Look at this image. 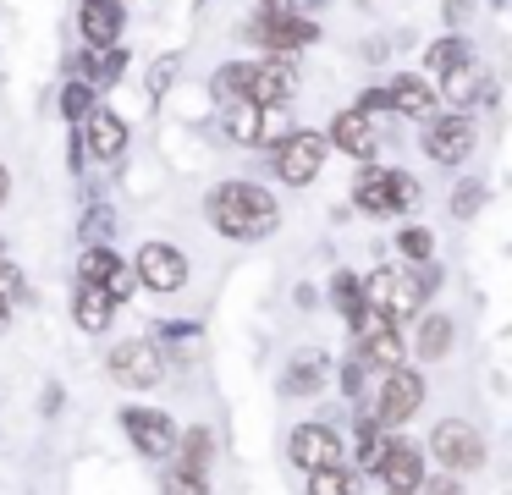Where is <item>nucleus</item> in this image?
I'll return each mask as SVG.
<instances>
[{
  "label": "nucleus",
  "instance_id": "nucleus-10",
  "mask_svg": "<svg viewBox=\"0 0 512 495\" xmlns=\"http://www.w3.org/2000/svg\"><path fill=\"white\" fill-rule=\"evenodd\" d=\"M111 374H116V385L149 391V385H160V374H166V352H160L155 341H122V347L111 352Z\"/></svg>",
  "mask_w": 512,
  "mask_h": 495
},
{
  "label": "nucleus",
  "instance_id": "nucleus-35",
  "mask_svg": "<svg viewBox=\"0 0 512 495\" xmlns=\"http://www.w3.org/2000/svg\"><path fill=\"white\" fill-rule=\"evenodd\" d=\"M479 193H485L479 182H463V187H457V198H452V215H474V209H479Z\"/></svg>",
  "mask_w": 512,
  "mask_h": 495
},
{
  "label": "nucleus",
  "instance_id": "nucleus-25",
  "mask_svg": "<svg viewBox=\"0 0 512 495\" xmlns=\"http://www.w3.org/2000/svg\"><path fill=\"white\" fill-rule=\"evenodd\" d=\"M446 352H452V319H446V314H424V325H419V358L435 363V358H446Z\"/></svg>",
  "mask_w": 512,
  "mask_h": 495
},
{
  "label": "nucleus",
  "instance_id": "nucleus-3",
  "mask_svg": "<svg viewBox=\"0 0 512 495\" xmlns=\"http://www.w3.org/2000/svg\"><path fill=\"white\" fill-rule=\"evenodd\" d=\"M292 132L287 105H226V138L243 143V149H276L281 138Z\"/></svg>",
  "mask_w": 512,
  "mask_h": 495
},
{
  "label": "nucleus",
  "instance_id": "nucleus-9",
  "mask_svg": "<svg viewBox=\"0 0 512 495\" xmlns=\"http://www.w3.org/2000/svg\"><path fill=\"white\" fill-rule=\"evenodd\" d=\"M248 39L276 50V55H292V50L320 39V28H314L309 17H292V11H259V17L248 22Z\"/></svg>",
  "mask_w": 512,
  "mask_h": 495
},
{
  "label": "nucleus",
  "instance_id": "nucleus-38",
  "mask_svg": "<svg viewBox=\"0 0 512 495\" xmlns=\"http://www.w3.org/2000/svg\"><path fill=\"white\" fill-rule=\"evenodd\" d=\"M6 193H12V176H6V165H0V204H6Z\"/></svg>",
  "mask_w": 512,
  "mask_h": 495
},
{
  "label": "nucleus",
  "instance_id": "nucleus-4",
  "mask_svg": "<svg viewBox=\"0 0 512 495\" xmlns=\"http://www.w3.org/2000/svg\"><path fill=\"white\" fill-rule=\"evenodd\" d=\"M430 457L446 473H474V468H485V435L468 418H441L430 429Z\"/></svg>",
  "mask_w": 512,
  "mask_h": 495
},
{
  "label": "nucleus",
  "instance_id": "nucleus-15",
  "mask_svg": "<svg viewBox=\"0 0 512 495\" xmlns=\"http://www.w3.org/2000/svg\"><path fill=\"white\" fill-rule=\"evenodd\" d=\"M375 473L386 479V490H419L424 484V451L413 446V440L386 435V446H380V457H375Z\"/></svg>",
  "mask_w": 512,
  "mask_h": 495
},
{
  "label": "nucleus",
  "instance_id": "nucleus-6",
  "mask_svg": "<svg viewBox=\"0 0 512 495\" xmlns=\"http://www.w3.org/2000/svg\"><path fill=\"white\" fill-rule=\"evenodd\" d=\"M419 407H424V374L419 369H386L380 385H375V407H369V418L386 424V429H397V424H408Z\"/></svg>",
  "mask_w": 512,
  "mask_h": 495
},
{
  "label": "nucleus",
  "instance_id": "nucleus-24",
  "mask_svg": "<svg viewBox=\"0 0 512 495\" xmlns=\"http://www.w3.org/2000/svg\"><path fill=\"white\" fill-rule=\"evenodd\" d=\"M446 99H452V105H468V94H479V88H485V77H479V61L474 55H463V61L457 66H446Z\"/></svg>",
  "mask_w": 512,
  "mask_h": 495
},
{
  "label": "nucleus",
  "instance_id": "nucleus-17",
  "mask_svg": "<svg viewBox=\"0 0 512 495\" xmlns=\"http://www.w3.org/2000/svg\"><path fill=\"white\" fill-rule=\"evenodd\" d=\"M298 94V72L287 61H248V105H287Z\"/></svg>",
  "mask_w": 512,
  "mask_h": 495
},
{
  "label": "nucleus",
  "instance_id": "nucleus-20",
  "mask_svg": "<svg viewBox=\"0 0 512 495\" xmlns=\"http://www.w3.org/2000/svg\"><path fill=\"white\" fill-rule=\"evenodd\" d=\"M325 385H331V358H325L320 347L292 352V363H287V391H292V396H314V391H325Z\"/></svg>",
  "mask_w": 512,
  "mask_h": 495
},
{
  "label": "nucleus",
  "instance_id": "nucleus-36",
  "mask_svg": "<svg viewBox=\"0 0 512 495\" xmlns=\"http://www.w3.org/2000/svg\"><path fill=\"white\" fill-rule=\"evenodd\" d=\"M430 495H463V490H457V479H430Z\"/></svg>",
  "mask_w": 512,
  "mask_h": 495
},
{
  "label": "nucleus",
  "instance_id": "nucleus-31",
  "mask_svg": "<svg viewBox=\"0 0 512 495\" xmlns=\"http://www.w3.org/2000/svg\"><path fill=\"white\" fill-rule=\"evenodd\" d=\"M397 248L402 253H408V259H430V253H435V237H430V226H402L397 231Z\"/></svg>",
  "mask_w": 512,
  "mask_h": 495
},
{
  "label": "nucleus",
  "instance_id": "nucleus-11",
  "mask_svg": "<svg viewBox=\"0 0 512 495\" xmlns=\"http://www.w3.org/2000/svg\"><path fill=\"white\" fill-rule=\"evenodd\" d=\"M122 429L144 457H171V446H177V424L160 407H122Z\"/></svg>",
  "mask_w": 512,
  "mask_h": 495
},
{
  "label": "nucleus",
  "instance_id": "nucleus-1",
  "mask_svg": "<svg viewBox=\"0 0 512 495\" xmlns=\"http://www.w3.org/2000/svg\"><path fill=\"white\" fill-rule=\"evenodd\" d=\"M210 220H215V231L232 237V242H259V237L276 231L281 209L259 182H221L210 198Z\"/></svg>",
  "mask_w": 512,
  "mask_h": 495
},
{
  "label": "nucleus",
  "instance_id": "nucleus-5",
  "mask_svg": "<svg viewBox=\"0 0 512 495\" xmlns=\"http://www.w3.org/2000/svg\"><path fill=\"white\" fill-rule=\"evenodd\" d=\"M364 286V308H375L380 319H386V325H402V319H413L419 314V281H413V275H402V270H386V264H380L375 275H369V281H358Z\"/></svg>",
  "mask_w": 512,
  "mask_h": 495
},
{
  "label": "nucleus",
  "instance_id": "nucleus-32",
  "mask_svg": "<svg viewBox=\"0 0 512 495\" xmlns=\"http://www.w3.org/2000/svg\"><path fill=\"white\" fill-rule=\"evenodd\" d=\"M160 490H166V495H210V479H204V473H182V468H171L166 479H160Z\"/></svg>",
  "mask_w": 512,
  "mask_h": 495
},
{
  "label": "nucleus",
  "instance_id": "nucleus-18",
  "mask_svg": "<svg viewBox=\"0 0 512 495\" xmlns=\"http://www.w3.org/2000/svg\"><path fill=\"white\" fill-rule=\"evenodd\" d=\"M441 99H435V88L424 83V77H413V72H402V77H391L386 83V110H402L408 121H430V116H441Z\"/></svg>",
  "mask_w": 512,
  "mask_h": 495
},
{
  "label": "nucleus",
  "instance_id": "nucleus-2",
  "mask_svg": "<svg viewBox=\"0 0 512 495\" xmlns=\"http://www.w3.org/2000/svg\"><path fill=\"white\" fill-rule=\"evenodd\" d=\"M353 204L364 215H402V209L419 204V182L408 171H391V165H369L353 187Z\"/></svg>",
  "mask_w": 512,
  "mask_h": 495
},
{
  "label": "nucleus",
  "instance_id": "nucleus-39",
  "mask_svg": "<svg viewBox=\"0 0 512 495\" xmlns=\"http://www.w3.org/2000/svg\"><path fill=\"white\" fill-rule=\"evenodd\" d=\"M391 495H413V490H391Z\"/></svg>",
  "mask_w": 512,
  "mask_h": 495
},
{
  "label": "nucleus",
  "instance_id": "nucleus-14",
  "mask_svg": "<svg viewBox=\"0 0 512 495\" xmlns=\"http://www.w3.org/2000/svg\"><path fill=\"white\" fill-rule=\"evenodd\" d=\"M325 143H331V149H342V154H353V160H369V154L380 149V121L369 116V110L347 105L342 116L331 121V132H325Z\"/></svg>",
  "mask_w": 512,
  "mask_h": 495
},
{
  "label": "nucleus",
  "instance_id": "nucleus-13",
  "mask_svg": "<svg viewBox=\"0 0 512 495\" xmlns=\"http://www.w3.org/2000/svg\"><path fill=\"white\" fill-rule=\"evenodd\" d=\"M424 149H430L435 165L468 160V149H474V121L468 116H430L424 121Z\"/></svg>",
  "mask_w": 512,
  "mask_h": 495
},
{
  "label": "nucleus",
  "instance_id": "nucleus-34",
  "mask_svg": "<svg viewBox=\"0 0 512 495\" xmlns=\"http://www.w3.org/2000/svg\"><path fill=\"white\" fill-rule=\"evenodd\" d=\"M17 297H23V270H17V264H6V259H0V303L12 308Z\"/></svg>",
  "mask_w": 512,
  "mask_h": 495
},
{
  "label": "nucleus",
  "instance_id": "nucleus-30",
  "mask_svg": "<svg viewBox=\"0 0 512 495\" xmlns=\"http://www.w3.org/2000/svg\"><path fill=\"white\" fill-rule=\"evenodd\" d=\"M463 55H468L463 39H435L430 50H424V66H430V72H446V66H457Z\"/></svg>",
  "mask_w": 512,
  "mask_h": 495
},
{
  "label": "nucleus",
  "instance_id": "nucleus-16",
  "mask_svg": "<svg viewBox=\"0 0 512 495\" xmlns=\"http://www.w3.org/2000/svg\"><path fill=\"white\" fill-rule=\"evenodd\" d=\"M78 28H83V44H89V50H116V44H122V28H127V6L122 0H83Z\"/></svg>",
  "mask_w": 512,
  "mask_h": 495
},
{
  "label": "nucleus",
  "instance_id": "nucleus-33",
  "mask_svg": "<svg viewBox=\"0 0 512 495\" xmlns=\"http://www.w3.org/2000/svg\"><path fill=\"white\" fill-rule=\"evenodd\" d=\"M89 110H94L89 83H67V88H61V116H67V121H83Z\"/></svg>",
  "mask_w": 512,
  "mask_h": 495
},
{
  "label": "nucleus",
  "instance_id": "nucleus-21",
  "mask_svg": "<svg viewBox=\"0 0 512 495\" xmlns=\"http://www.w3.org/2000/svg\"><path fill=\"white\" fill-rule=\"evenodd\" d=\"M111 314H116V303L105 297V286L78 281V292H72V319H78L83 330H105V325H111Z\"/></svg>",
  "mask_w": 512,
  "mask_h": 495
},
{
  "label": "nucleus",
  "instance_id": "nucleus-7",
  "mask_svg": "<svg viewBox=\"0 0 512 495\" xmlns=\"http://www.w3.org/2000/svg\"><path fill=\"white\" fill-rule=\"evenodd\" d=\"M325 154H331L325 132H303V127H292L287 138L276 143V176H281L287 187H309L314 176H320Z\"/></svg>",
  "mask_w": 512,
  "mask_h": 495
},
{
  "label": "nucleus",
  "instance_id": "nucleus-27",
  "mask_svg": "<svg viewBox=\"0 0 512 495\" xmlns=\"http://www.w3.org/2000/svg\"><path fill=\"white\" fill-rule=\"evenodd\" d=\"M215 99H221V110L226 105H243V99H248V61H232V66L215 72Z\"/></svg>",
  "mask_w": 512,
  "mask_h": 495
},
{
  "label": "nucleus",
  "instance_id": "nucleus-19",
  "mask_svg": "<svg viewBox=\"0 0 512 495\" xmlns=\"http://www.w3.org/2000/svg\"><path fill=\"white\" fill-rule=\"evenodd\" d=\"M83 121H89V138L83 143L94 149V160H122L127 154V121L116 116V110H100V105H94Z\"/></svg>",
  "mask_w": 512,
  "mask_h": 495
},
{
  "label": "nucleus",
  "instance_id": "nucleus-28",
  "mask_svg": "<svg viewBox=\"0 0 512 495\" xmlns=\"http://www.w3.org/2000/svg\"><path fill=\"white\" fill-rule=\"evenodd\" d=\"M309 495H353V473L336 462V468H314L309 473Z\"/></svg>",
  "mask_w": 512,
  "mask_h": 495
},
{
  "label": "nucleus",
  "instance_id": "nucleus-12",
  "mask_svg": "<svg viewBox=\"0 0 512 495\" xmlns=\"http://www.w3.org/2000/svg\"><path fill=\"white\" fill-rule=\"evenodd\" d=\"M287 457L298 462L303 473L336 468V462H342V435H336L331 424H298V429H292V440H287Z\"/></svg>",
  "mask_w": 512,
  "mask_h": 495
},
{
  "label": "nucleus",
  "instance_id": "nucleus-26",
  "mask_svg": "<svg viewBox=\"0 0 512 495\" xmlns=\"http://www.w3.org/2000/svg\"><path fill=\"white\" fill-rule=\"evenodd\" d=\"M122 270V259H116V248H83V259H78V281H89V286H105L111 275Z\"/></svg>",
  "mask_w": 512,
  "mask_h": 495
},
{
  "label": "nucleus",
  "instance_id": "nucleus-23",
  "mask_svg": "<svg viewBox=\"0 0 512 495\" xmlns=\"http://www.w3.org/2000/svg\"><path fill=\"white\" fill-rule=\"evenodd\" d=\"M171 451L182 457L177 462L182 473H204V468H210V457H215V435L204 424H193V429H182V435H177V446H171Z\"/></svg>",
  "mask_w": 512,
  "mask_h": 495
},
{
  "label": "nucleus",
  "instance_id": "nucleus-37",
  "mask_svg": "<svg viewBox=\"0 0 512 495\" xmlns=\"http://www.w3.org/2000/svg\"><path fill=\"white\" fill-rule=\"evenodd\" d=\"M298 0H259V11H292Z\"/></svg>",
  "mask_w": 512,
  "mask_h": 495
},
{
  "label": "nucleus",
  "instance_id": "nucleus-22",
  "mask_svg": "<svg viewBox=\"0 0 512 495\" xmlns=\"http://www.w3.org/2000/svg\"><path fill=\"white\" fill-rule=\"evenodd\" d=\"M127 72V50H83L78 55V83H116Z\"/></svg>",
  "mask_w": 512,
  "mask_h": 495
},
{
  "label": "nucleus",
  "instance_id": "nucleus-8",
  "mask_svg": "<svg viewBox=\"0 0 512 495\" xmlns=\"http://www.w3.org/2000/svg\"><path fill=\"white\" fill-rule=\"evenodd\" d=\"M133 281L149 286V292H182L188 286V259L171 242H144L133 259Z\"/></svg>",
  "mask_w": 512,
  "mask_h": 495
},
{
  "label": "nucleus",
  "instance_id": "nucleus-29",
  "mask_svg": "<svg viewBox=\"0 0 512 495\" xmlns=\"http://www.w3.org/2000/svg\"><path fill=\"white\" fill-rule=\"evenodd\" d=\"M331 297H336V303H342V314L347 319H358V314H364V286H358V275H336V286H331Z\"/></svg>",
  "mask_w": 512,
  "mask_h": 495
}]
</instances>
